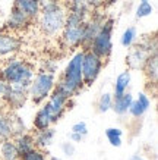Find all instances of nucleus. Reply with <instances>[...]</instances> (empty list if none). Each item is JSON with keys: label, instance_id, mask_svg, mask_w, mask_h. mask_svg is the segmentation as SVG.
Masks as SVG:
<instances>
[{"label": "nucleus", "instance_id": "nucleus-23", "mask_svg": "<svg viewBox=\"0 0 158 160\" xmlns=\"http://www.w3.org/2000/svg\"><path fill=\"white\" fill-rule=\"evenodd\" d=\"M54 135H56V132H54L53 128H47V129H44V131H38L37 132V135L34 137L35 147L40 148V150L50 147L51 146V142H53V140H54Z\"/></svg>", "mask_w": 158, "mask_h": 160}, {"label": "nucleus", "instance_id": "nucleus-31", "mask_svg": "<svg viewBox=\"0 0 158 160\" xmlns=\"http://www.w3.org/2000/svg\"><path fill=\"white\" fill-rule=\"evenodd\" d=\"M70 132H75V134H79V135H82V137H86L88 135V125H86L84 121L76 122V123L72 125Z\"/></svg>", "mask_w": 158, "mask_h": 160}, {"label": "nucleus", "instance_id": "nucleus-20", "mask_svg": "<svg viewBox=\"0 0 158 160\" xmlns=\"http://www.w3.org/2000/svg\"><path fill=\"white\" fill-rule=\"evenodd\" d=\"M53 125L51 122V116H50V113L45 107H40L37 113H35V116H34V128L37 129V131H44V129H47L50 126Z\"/></svg>", "mask_w": 158, "mask_h": 160}, {"label": "nucleus", "instance_id": "nucleus-19", "mask_svg": "<svg viewBox=\"0 0 158 160\" xmlns=\"http://www.w3.org/2000/svg\"><path fill=\"white\" fill-rule=\"evenodd\" d=\"M0 157L2 160H19L21 154L12 138L3 140V142L0 144Z\"/></svg>", "mask_w": 158, "mask_h": 160}, {"label": "nucleus", "instance_id": "nucleus-10", "mask_svg": "<svg viewBox=\"0 0 158 160\" xmlns=\"http://www.w3.org/2000/svg\"><path fill=\"white\" fill-rule=\"evenodd\" d=\"M105 18L98 12H94L89 21H85V25H84V37H82V43L81 47H84V50H88L89 46H91L92 40L98 34V31L101 28V24Z\"/></svg>", "mask_w": 158, "mask_h": 160}, {"label": "nucleus", "instance_id": "nucleus-18", "mask_svg": "<svg viewBox=\"0 0 158 160\" xmlns=\"http://www.w3.org/2000/svg\"><path fill=\"white\" fill-rule=\"evenodd\" d=\"M67 9H69V13L76 15V16L86 21L91 8H89L86 0H69L67 2Z\"/></svg>", "mask_w": 158, "mask_h": 160}, {"label": "nucleus", "instance_id": "nucleus-29", "mask_svg": "<svg viewBox=\"0 0 158 160\" xmlns=\"http://www.w3.org/2000/svg\"><path fill=\"white\" fill-rule=\"evenodd\" d=\"M152 12H154V8L148 0H146V2H141L138 5V8H136V18H138V19H142V18L151 16Z\"/></svg>", "mask_w": 158, "mask_h": 160}, {"label": "nucleus", "instance_id": "nucleus-6", "mask_svg": "<svg viewBox=\"0 0 158 160\" xmlns=\"http://www.w3.org/2000/svg\"><path fill=\"white\" fill-rule=\"evenodd\" d=\"M54 87H56V75L41 71L34 75L28 88V97L34 102V104H41L47 100Z\"/></svg>", "mask_w": 158, "mask_h": 160}, {"label": "nucleus", "instance_id": "nucleus-17", "mask_svg": "<svg viewBox=\"0 0 158 160\" xmlns=\"http://www.w3.org/2000/svg\"><path fill=\"white\" fill-rule=\"evenodd\" d=\"M130 82H132V73H130L129 69L119 73L116 78L114 87H113V97H117V96L127 91V88L130 87Z\"/></svg>", "mask_w": 158, "mask_h": 160}, {"label": "nucleus", "instance_id": "nucleus-39", "mask_svg": "<svg viewBox=\"0 0 158 160\" xmlns=\"http://www.w3.org/2000/svg\"><path fill=\"white\" fill-rule=\"evenodd\" d=\"M139 2H146V0H139Z\"/></svg>", "mask_w": 158, "mask_h": 160}, {"label": "nucleus", "instance_id": "nucleus-8", "mask_svg": "<svg viewBox=\"0 0 158 160\" xmlns=\"http://www.w3.org/2000/svg\"><path fill=\"white\" fill-rule=\"evenodd\" d=\"M104 66V60L97 56L91 50H84V59H82V79L85 87H91L100 77Z\"/></svg>", "mask_w": 158, "mask_h": 160}, {"label": "nucleus", "instance_id": "nucleus-21", "mask_svg": "<svg viewBox=\"0 0 158 160\" xmlns=\"http://www.w3.org/2000/svg\"><path fill=\"white\" fill-rule=\"evenodd\" d=\"M142 71L145 72V77H146V79L149 81V84H157V79H158V58H157V53H154V54L149 56Z\"/></svg>", "mask_w": 158, "mask_h": 160}, {"label": "nucleus", "instance_id": "nucleus-40", "mask_svg": "<svg viewBox=\"0 0 158 160\" xmlns=\"http://www.w3.org/2000/svg\"><path fill=\"white\" fill-rule=\"evenodd\" d=\"M0 32H2V29H0Z\"/></svg>", "mask_w": 158, "mask_h": 160}, {"label": "nucleus", "instance_id": "nucleus-24", "mask_svg": "<svg viewBox=\"0 0 158 160\" xmlns=\"http://www.w3.org/2000/svg\"><path fill=\"white\" fill-rule=\"evenodd\" d=\"M12 138V125H10V115L0 110V140Z\"/></svg>", "mask_w": 158, "mask_h": 160}, {"label": "nucleus", "instance_id": "nucleus-7", "mask_svg": "<svg viewBox=\"0 0 158 160\" xmlns=\"http://www.w3.org/2000/svg\"><path fill=\"white\" fill-rule=\"evenodd\" d=\"M84 25L85 19L73 13H66V21L62 29V43L67 49L81 47L82 37H84Z\"/></svg>", "mask_w": 158, "mask_h": 160}, {"label": "nucleus", "instance_id": "nucleus-2", "mask_svg": "<svg viewBox=\"0 0 158 160\" xmlns=\"http://www.w3.org/2000/svg\"><path fill=\"white\" fill-rule=\"evenodd\" d=\"M82 59H84V50H79L70 58L60 79L56 82V88L69 98L75 97L85 87L82 79Z\"/></svg>", "mask_w": 158, "mask_h": 160}, {"label": "nucleus", "instance_id": "nucleus-22", "mask_svg": "<svg viewBox=\"0 0 158 160\" xmlns=\"http://www.w3.org/2000/svg\"><path fill=\"white\" fill-rule=\"evenodd\" d=\"M13 142H15V146H16V148H18V151H19L21 156L25 154L26 151L35 148L34 137L31 135V134H28V132H24V134H21V135L15 137Z\"/></svg>", "mask_w": 158, "mask_h": 160}, {"label": "nucleus", "instance_id": "nucleus-3", "mask_svg": "<svg viewBox=\"0 0 158 160\" xmlns=\"http://www.w3.org/2000/svg\"><path fill=\"white\" fill-rule=\"evenodd\" d=\"M0 77L13 87L28 91L31 81L34 78V66L21 59H9L0 71Z\"/></svg>", "mask_w": 158, "mask_h": 160}, {"label": "nucleus", "instance_id": "nucleus-16", "mask_svg": "<svg viewBox=\"0 0 158 160\" xmlns=\"http://www.w3.org/2000/svg\"><path fill=\"white\" fill-rule=\"evenodd\" d=\"M13 6L19 8L26 16H29L31 19L38 18L40 10H41V5L40 0H13Z\"/></svg>", "mask_w": 158, "mask_h": 160}, {"label": "nucleus", "instance_id": "nucleus-27", "mask_svg": "<svg viewBox=\"0 0 158 160\" xmlns=\"http://www.w3.org/2000/svg\"><path fill=\"white\" fill-rule=\"evenodd\" d=\"M10 125H12V138L26 132V126L18 115H10Z\"/></svg>", "mask_w": 158, "mask_h": 160}, {"label": "nucleus", "instance_id": "nucleus-34", "mask_svg": "<svg viewBox=\"0 0 158 160\" xmlns=\"http://www.w3.org/2000/svg\"><path fill=\"white\" fill-rule=\"evenodd\" d=\"M10 87H12V85H10L7 81H5L3 78L0 77V97H2V98L5 97L6 94H7V91L10 90Z\"/></svg>", "mask_w": 158, "mask_h": 160}, {"label": "nucleus", "instance_id": "nucleus-15", "mask_svg": "<svg viewBox=\"0 0 158 160\" xmlns=\"http://www.w3.org/2000/svg\"><path fill=\"white\" fill-rule=\"evenodd\" d=\"M132 102H133V94L130 91H126V92H123V94L117 96V97H113L111 110L114 112L116 115H119V116L127 115Z\"/></svg>", "mask_w": 158, "mask_h": 160}, {"label": "nucleus", "instance_id": "nucleus-28", "mask_svg": "<svg viewBox=\"0 0 158 160\" xmlns=\"http://www.w3.org/2000/svg\"><path fill=\"white\" fill-rule=\"evenodd\" d=\"M111 104H113V94L111 92H104L98 100V112L105 113V112L111 110Z\"/></svg>", "mask_w": 158, "mask_h": 160}, {"label": "nucleus", "instance_id": "nucleus-9", "mask_svg": "<svg viewBox=\"0 0 158 160\" xmlns=\"http://www.w3.org/2000/svg\"><path fill=\"white\" fill-rule=\"evenodd\" d=\"M70 100L72 98H69L67 96H65L60 90L54 87L53 88V91L50 92V96L47 97V102L44 103V107L48 110L50 113V116H51V122L53 123H56L65 116V113H66L67 109H70Z\"/></svg>", "mask_w": 158, "mask_h": 160}, {"label": "nucleus", "instance_id": "nucleus-26", "mask_svg": "<svg viewBox=\"0 0 158 160\" xmlns=\"http://www.w3.org/2000/svg\"><path fill=\"white\" fill-rule=\"evenodd\" d=\"M105 137L113 147H120L122 146V137H123V129L120 128H107L105 129Z\"/></svg>", "mask_w": 158, "mask_h": 160}, {"label": "nucleus", "instance_id": "nucleus-1", "mask_svg": "<svg viewBox=\"0 0 158 160\" xmlns=\"http://www.w3.org/2000/svg\"><path fill=\"white\" fill-rule=\"evenodd\" d=\"M41 10L38 15V25L45 35H57L62 32L66 10L62 6L60 0H40Z\"/></svg>", "mask_w": 158, "mask_h": 160}, {"label": "nucleus", "instance_id": "nucleus-36", "mask_svg": "<svg viewBox=\"0 0 158 160\" xmlns=\"http://www.w3.org/2000/svg\"><path fill=\"white\" fill-rule=\"evenodd\" d=\"M84 138H85V137L79 135V134H75V132H70V141H72V142H81Z\"/></svg>", "mask_w": 158, "mask_h": 160}, {"label": "nucleus", "instance_id": "nucleus-35", "mask_svg": "<svg viewBox=\"0 0 158 160\" xmlns=\"http://www.w3.org/2000/svg\"><path fill=\"white\" fill-rule=\"evenodd\" d=\"M86 2H88L89 8H92V9H98V8L104 5V0H86Z\"/></svg>", "mask_w": 158, "mask_h": 160}, {"label": "nucleus", "instance_id": "nucleus-13", "mask_svg": "<svg viewBox=\"0 0 158 160\" xmlns=\"http://www.w3.org/2000/svg\"><path fill=\"white\" fill-rule=\"evenodd\" d=\"M3 100L6 102V104L10 107V109H22L25 106V103L28 100V91L26 90H22V88H18V87H10V90L7 91Z\"/></svg>", "mask_w": 158, "mask_h": 160}, {"label": "nucleus", "instance_id": "nucleus-30", "mask_svg": "<svg viewBox=\"0 0 158 160\" xmlns=\"http://www.w3.org/2000/svg\"><path fill=\"white\" fill-rule=\"evenodd\" d=\"M19 160H47V157H45V154H44L40 148H37V147H35V148L26 151L25 154L21 156Z\"/></svg>", "mask_w": 158, "mask_h": 160}, {"label": "nucleus", "instance_id": "nucleus-5", "mask_svg": "<svg viewBox=\"0 0 158 160\" xmlns=\"http://www.w3.org/2000/svg\"><path fill=\"white\" fill-rule=\"evenodd\" d=\"M113 29H114V19L107 18L103 21L98 34L94 37L89 49L91 52L100 56L103 60L108 59L113 53Z\"/></svg>", "mask_w": 158, "mask_h": 160}, {"label": "nucleus", "instance_id": "nucleus-12", "mask_svg": "<svg viewBox=\"0 0 158 160\" xmlns=\"http://www.w3.org/2000/svg\"><path fill=\"white\" fill-rule=\"evenodd\" d=\"M31 22H32V19H31L29 16H26L19 8L12 6L10 13H9V16H7L6 27H7L10 31H22V29L28 28Z\"/></svg>", "mask_w": 158, "mask_h": 160}, {"label": "nucleus", "instance_id": "nucleus-14", "mask_svg": "<svg viewBox=\"0 0 158 160\" xmlns=\"http://www.w3.org/2000/svg\"><path fill=\"white\" fill-rule=\"evenodd\" d=\"M151 107V98L145 94V92H139L138 98H133V102L129 107V112L133 118H142L148 112V109Z\"/></svg>", "mask_w": 158, "mask_h": 160}, {"label": "nucleus", "instance_id": "nucleus-4", "mask_svg": "<svg viewBox=\"0 0 158 160\" xmlns=\"http://www.w3.org/2000/svg\"><path fill=\"white\" fill-rule=\"evenodd\" d=\"M157 53V38L155 37H146L139 43H135L129 47V53L126 56V63L129 69L133 71H142L145 63L151 54Z\"/></svg>", "mask_w": 158, "mask_h": 160}, {"label": "nucleus", "instance_id": "nucleus-38", "mask_svg": "<svg viewBox=\"0 0 158 160\" xmlns=\"http://www.w3.org/2000/svg\"><path fill=\"white\" fill-rule=\"evenodd\" d=\"M117 0H104V5H107V6H110V5H113V3H116Z\"/></svg>", "mask_w": 158, "mask_h": 160}, {"label": "nucleus", "instance_id": "nucleus-37", "mask_svg": "<svg viewBox=\"0 0 158 160\" xmlns=\"http://www.w3.org/2000/svg\"><path fill=\"white\" fill-rule=\"evenodd\" d=\"M130 160H145V159L141 154H133L132 157H130Z\"/></svg>", "mask_w": 158, "mask_h": 160}, {"label": "nucleus", "instance_id": "nucleus-11", "mask_svg": "<svg viewBox=\"0 0 158 160\" xmlns=\"http://www.w3.org/2000/svg\"><path fill=\"white\" fill-rule=\"evenodd\" d=\"M21 49V38L12 31L0 32V58H6L10 54L16 53Z\"/></svg>", "mask_w": 158, "mask_h": 160}, {"label": "nucleus", "instance_id": "nucleus-32", "mask_svg": "<svg viewBox=\"0 0 158 160\" xmlns=\"http://www.w3.org/2000/svg\"><path fill=\"white\" fill-rule=\"evenodd\" d=\"M60 148H62L63 154L65 156H73L75 154V151H76V147H75V144H73L72 141H65V142H62V146H60Z\"/></svg>", "mask_w": 158, "mask_h": 160}, {"label": "nucleus", "instance_id": "nucleus-33", "mask_svg": "<svg viewBox=\"0 0 158 160\" xmlns=\"http://www.w3.org/2000/svg\"><path fill=\"white\" fill-rule=\"evenodd\" d=\"M43 71L44 72H48V73L56 75V72L59 71V63L54 62V60H45L44 65H43Z\"/></svg>", "mask_w": 158, "mask_h": 160}, {"label": "nucleus", "instance_id": "nucleus-25", "mask_svg": "<svg viewBox=\"0 0 158 160\" xmlns=\"http://www.w3.org/2000/svg\"><path fill=\"white\" fill-rule=\"evenodd\" d=\"M136 37H138V31L135 27H129V28H126L123 31V34L120 37V44L126 47V49H129L130 46H133L136 43Z\"/></svg>", "mask_w": 158, "mask_h": 160}]
</instances>
